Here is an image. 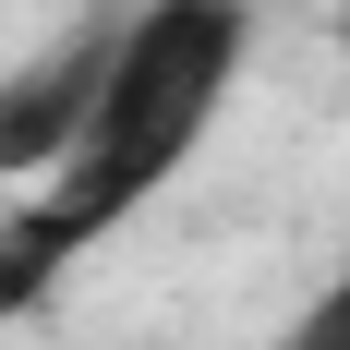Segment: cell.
Wrapping results in <instances>:
<instances>
[{
  "label": "cell",
  "instance_id": "1",
  "mask_svg": "<svg viewBox=\"0 0 350 350\" xmlns=\"http://www.w3.org/2000/svg\"><path fill=\"white\" fill-rule=\"evenodd\" d=\"M242 61H254V0H133V12H121L109 97H97V121H85V145H72V170L25 206L36 242L72 266V254L109 242L133 206H157V193L193 170V145L217 133Z\"/></svg>",
  "mask_w": 350,
  "mask_h": 350
},
{
  "label": "cell",
  "instance_id": "2",
  "mask_svg": "<svg viewBox=\"0 0 350 350\" xmlns=\"http://www.w3.org/2000/svg\"><path fill=\"white\" fill-rule=\"evenodd\" d=\"M109 61H121V12H85L72 36H49L36 61L0 72V181H61L85 121L109 97Z\"/></svg>",
  "mask_w": 350,
  "mask_h": 350
},
{
  "label": "cell",
  "instance_id": "3",
  "mask_svg": "<svg viewBox=\"0 0 350 350\" xmlns=\"http://www.w3.org/2000/svg\"><path fill=\"white\" fill-rule=\"evenodd\" d=\"M49 278H61V254L36 242V217H0V326L25 302H49Z\"/></svg>",
  "mask_w": 350,
  "mask_h": 350
},
{
  "label": "cell",
  "instance_id": "4",
  "mask_svg": "<svg viewBox=\"0 0 350 350\" xmlns=\"http://www.w3.org/2000/svg\"><path fill=\"white\" fill-rule=\"evenodd\" d=\"M278 350H350V254H338V278H326L314 302L278 326Z\"/></svg>",
  "mask_w": 350,
  "mask_h": 350
},
{
  "label": "cell",
  "instance_id": "5",
  "mask_svg": "<svg viewBox=\"0 0 350 350\" xmlns=\"http://www.w3.org/2000/svg\"><path fill=\"white\" fill-rule=\"evenodd\" d=\"M338 61H350V0H338Z\"/></svg>",
  "mask_w": 350,
  "mask_h": 350
}]
</instances>
